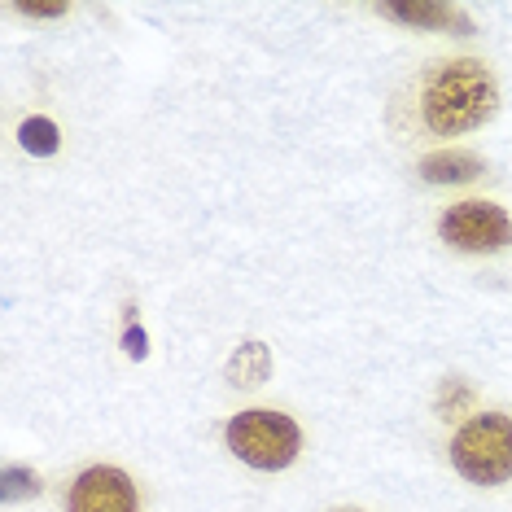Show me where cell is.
<instances>
[{
	"mask_svg": "<svg viewBox=\"0 0 512 512\" xmlns=\"http://www.w3.org/2000/svg\"><path fill=\"white\" fill-rule=\"evenodd\" d=\"M495 97H499L495 75L486 71L482 62H473V57H460V62H447L434 71L421 110H425L429 132L460 136V132H473V127H482L491 119Z\"/></svg>",
	"mask_w": 512,
	"mask_h": 512,
	"instance_id": "obj_1",
	"label": "cell"
},
{
	"mask_svg": "<svg viewBox=\"0 0 512 512\" xmlns=\"http://www.w3.org/2000/svg\"><path fill=\"white\" fill-rule=\"evenodd\" d=\"M298 447H302V434L285 412L250 407V412H237L228 421V451L237 460H246L250 469H263V473L289 469L298 460Z\"/></svg>",
	"mask_w": 512,
	"mask_h": 512,
	"instance_id": "obj_2",
	"label": "cell"
},
{
	"mask_svg": "<svg viewBox=\"0 0 512 512\" xmlns=\"http://www.w3.org/2000/svg\"><path fill=\"white\" fill-rule=\"evenodd\" d=\"M451 464L469 477L473 486H499L512 477V416L486 412L460 425L451 438Z\"/></svg>",
	"mask_w": 512,
	"mask_h": 512,
	"instance_id": "obj_3",
	"label": "cell"
},
{
	"mask_svg": "<svg viewBox=\"0 0 512 512\" xmlns=\"http://www.w3.org/2000/svg\"><path fill=\"white\" fill-rule=\"evenodd\" d=\"M438 232L464 254H495L512 241V219L495 202H460L442 215Z\"/></svg>",
	"mask_w": 512,
	"mask_h": 512,
	"instance_id": "obj_4",
	"label": "cell"
},
{
	"mask_svg": "<svg viewBox=\"0 0 512 512\" xmlns=\"http://www.w3.org/2000/svg\"><path fill=\"white\" fill-rule=\"evenodd\" d=\"M66 512H141V504H136L132 477L114 464H97L75 477Z\"/></svg>",
	"mask_w": 512,
	"mask_h": 512,
	"instance_id": "obj_5",
	"label": "cell"
},
{
	"mask_svg": "<svg viewBox=\"0 0 512 512\" xmlns=\"http://www.w3.org/2000/svg\"><path fill=\"white\" fill-rule=\"evenodd\" d=\"M386 18H399L407 27H425V31H456V36H473V22L464 9L438 5V0H390L381 5Z\"/></svg>",
	"mask_w": 512,
	"mask_h": 512,
	"instance_id": "obj_6",
	"label": "cell"
},
{
	"mask_svg": "<svg viewBox=\"0 0 512 512\" xmlns=\"http://www.w3.org/2000/svg\"><path fill=\"white\" fill-rule=\"evenodd\" d=\"M421 176L429 184H469L482 176V162L473 154H464V149H442V154H429L421 162Z\"/></svg>",
	"mask_w": 512,
	"mask_h": 512,
	"instance_id": "obj_7",
	"label": "cell"
},
{
	"mask_svg": "<svg viewBox=\"0 0 512 512\" xmlns=\"http://www.w3.org/2000/svg\"><path fill=\"white\" fill-rule=\"evenodd\" d=\"M267 368H272V359H267V346L263 342H246L237 355H232L228 377H232V386H263Z\"/></svg>",
	"mask_w": 512,
	"mask_h": 512,
	"instance_id": "obj_8",
	"label": "cell"
},
{
	"mask_svg": "<svg viewBox=\"0 0 512 512\" xmlns=\"http://www.w3.org/2000/svg\"><path fill=\"white\" fill-rule=\"evenodd\" d=\"M18 141H22L27 154L49 158V154H57V123L53 119H27L22 132H18Z\"/></svg>",
	"mask_w": 512,
	"mask_h": 512,
	"instance_id": "obj_9",
	"label": "cell"
},
{
	"mask_svg": "<svg viewBox=\"0 0 512 512\" xmlns=\"http://www.w3.org/2000/svg\"><path fill=\"white\" fill-rule=\"evenodd\" d=\"M27 495H40V477L31 469H18V464H9L5 469V499L14 504V499H27Z\"/></svg>",
	"mask_w": 512,
	"mask_h": 512,
	"instance_id": "obj_10",
	"label": "cell"
},
{
	"mask_svg": "<svg viewBox=\"0 0 512 512\" xmlns=\"http://www.w3.org/2000/svg\"><path fill=\"white\" fill-rule=\"evenodd\" d=\"M18 9H22L27 18H62L71 5H66V0H62V5H40V0H22Z\"/></svg>",
	"mask_w": 512,
	"mask_h": 512,
	"instance_id": "obj_11",
	"label": "cell"
},
{
	"mask_svg": "<svg viewBox=\"0 0 512 512\" xmlns=\"http://www.w3.org/2000/svg\"><path fill=\"white\" fill-rule=\"evenodd\" d=\"M464 403H469V390H464L460 381H451V386L442 390V412H447V407L456 412V407H464Z\"/></svg>",
	"mask_w": 512,
	"mask_h": 512,
	"instance_id": "obj_12",
	"label": "cell"
},
{
	"mask_svg": "<svg viewBox=\"0 0 512 512\" xmlns=\"http://www.w3.org/2000/svg\"><path fill=\"white\" fill-rule=\"evenodd\" d=\"M127 355H136V359L145 355V333H141V329H132V333H127Z\"/></svg>",
	"mask_w": 512,
	"mask_h": 512,
	"instance_id": "obj_13",
	"label": "cell"
},
{
	"mask_svg": "<svg viewBox=\"0 0 512 512\" xmlns=\"http://www.w3.org/2000/svg\"><path fill=\"white\" fill-rule=\"evenodd\" d=\"M333 512H359V508H333Z\"/></svg>",
	"mask_w": 512,
	"mask_h": 512,
	"instance_id": "obj_14",
	"label": "cell"
}]
</instances>
